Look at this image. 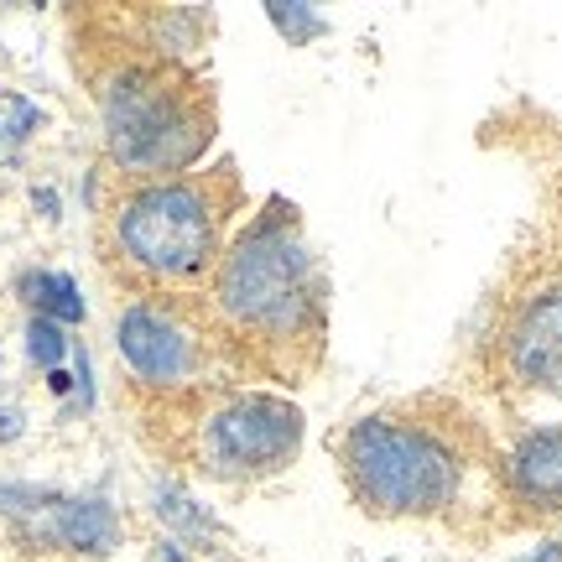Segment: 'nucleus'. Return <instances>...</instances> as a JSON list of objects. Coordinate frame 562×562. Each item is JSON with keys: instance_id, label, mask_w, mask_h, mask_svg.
<instances>
[{"instance_id": "nucleus-1", "label": "nucleus", "mask_w": 562, "mask_h": 562, "mask_svg": "<svg viewBox=\"0 0 562 562\" xmlns=\"http://www.w3.org/2000/svg\"><path fill=\"white\" fill-rule=\"evenodd\" d=\"M349 495L381 521H422L463 505L480 474L501 480L484 427L448 396H412L339 432Z\"/></svg>"}, {"instance_id": "nucleus-12", "label": "nucleus", "mask_w": 562, "mask_h": 562, "mask_svg": "<svg viewBox=\"0 0 562 562\" xmlns=\"http://www.w3.org/2000/svg\"><path fill=\"white\" fill-rule=\"evenodd\" d=\"M26 355H32V364H42L47 375H53V370H63V355H68L63 323H53V318H32V328H26Z\"/></svg>"}, {"instance_id": "nucleus-3", "label": "nucleus", "mask_w": 562, "mask_h": 562, "mask_svg": "<svg viewBox=\"0 0 562 562\" xmlns=\"http://www.w3.org/2000/svg\"><path fill=\"white\" fill-rule=\"evenodd\" d=\"M104 146L115 167L146 182L188 172L214 140V94L167 58L125 63L100 89Z\"/></svg>"}, {"instance_id": "nucleus-10", "label": "nucleus", "mask_w": 562, "mask_h": 562, "mask_svg": "<svg viewBox=\"0 0 562 562\" xmlns=\"http://www.w3.org/2000/svg\"><path fill=\"white\" fill-rule=\"evenodd\" d=\"M21 292L42 307V318L53 323H79L83 318V297L74 277H63V271H32V277L21 281Z\"/></svg>"}, {"instance_id": "nucleus-9", "label": "nucleus", "mask_w": 562, "mask_h": 562, "mask_svg": "<svg viewBox=\"0 0 562 562\" xmlns=\"http://www.w3.org/2000/svg\"><path fill=\"white\" fill-rule=\"evenodd\" d=\"M47 537L63 547H79V552H110L121 542V526H115V510L104 501H58Z\"/></svg>"}, {"instance_id": "nucleus-7", "label": "nucleus", "mask_w": 562, "mask_h": 562, "mask_svg": "<svg viewBox=\"0 0 562 562\" xmlns=\"http://www.w3.org/2000/svg\"><path fill=\"white\" fill-rule=\"evenodd\" d=\"M115 344H121V360L146 385H193L209 364V344L199 328L157 302H131L121 313Z\"/></svg>"}, {"instance_id": "nucleus-6", "label": "nucleus", "mask_w": 562, "mask_h": 562, "mask_svg": "<svg viewBox=\"0 0 562 562\" xmlns=\"http://www.w3.org/2000/svg\"><path fill=\"white\" fill-rule=\"evenodd\" d=\"M490 355L510 385L521 391H562V266L526 277L501 302L490 334Z\"/></svg>"}, {"instance_id": "nucleus-8", "label": "nucleus", "mask_w": 562, "mask_h": 562, "mask_svg": "<svg viewBox=\"0 0 562 562\" xmlns=\"http://www.w3.org/2000/svg\"><path fill=\"white\" fill-rule=\"evenodd\" d=\"M501 490L526 521L562 516V427H531L510 442L501 459Z\"/></svg>"}, {"instance_id": "nucleus-11", "label": "nucleus", "mask_w": 562, "mask_h": 562, "mask_svg": "<svg viewBox=\"0 0 562 562\" xmlns=\"http://www.w3.org/2000/svg\"><path fill=\"white\" fill-rule=\"evenodd\" d=\"M266 16H271V26H277L292 47H302L307 37H318L323 32V16L318 11H307L302 0H271V5H266Z\"/></svg>"}, {"instance_id": "nucleus-5", "label": "nucleus", "mask_w": 562, "mask_h": 562, "mask_svg": "<svg viewBox=\"0 0 562 562\" xmlns=\"http://www.w3.org/2000/svg\"><path fill=\"white\" fill-rule=\"evenodd\" d=\"M199 448L220 480H266L302 453V412L277 391H235L203 417Z\"/></svg>"}, {"instance_id": "nucleus-14", "label": "nucleus", "mask_w": 562, "mask_h": 562, "mask_svg": "<svg viewBox=\"0 0 562 562\" xmlns=\"http://www.w3.org/2000/svg\"><path fill=\"white\" fill-rule=\"evenodd\" d=\"M521 562H562V547L547 542V547H537V552H531V558H521Z\"/></svg>"}, {"instance_id": "nucleus-13", "label": "nucleus", "mask_w": 562, "mask_h": 562, "mask_svg": "<svg viewBox=\"0 0 562 562\" xmlns=\"http://www.w3.org/2000/svg\"><path fill=\"white\" fill-rule=\"evenodd\" d=\"M21 432V417L16 412H0V442H11Z\"/></svg>"}, {"instance_id": "nucleus-4", "label": "nucleus", "mask_w": 562, "mask_h": 562, "mask_svg": "<svg viewBox=\"0 0 562 562\" xmlns=\"http://www.w3.org/2000/svg\"><path fill=\"white\" fill-rule=\"evenodd\" d=\"M240 203L235 167L220 178L140 182L115 209V250L151 281H199L224 256V220Z\"/></svg>"}, {"instance_id": "nucleus-2", "label": "nucleus", "mask_w": 562, "mask_h": 562, "mask_svg": "<svg viewBox=\"0 0 562 562\" xmlns=\"http://www.w3.org/2000/svg\"><path fill=\"white\" fill-rule=\"evenodd\" d=\"M214 307L229 334L281 381H302L323 364L328 297L292 203L271 199L224 245L214 266Z\"/></svg>"}]
</instances>
